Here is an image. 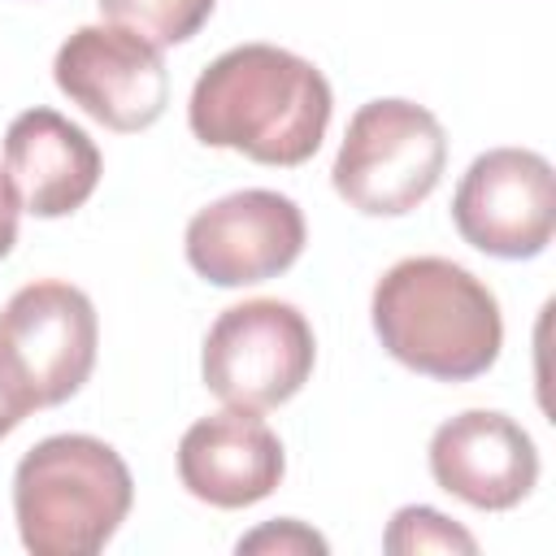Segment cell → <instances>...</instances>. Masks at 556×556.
Wrapping results in <instances>:
<instances>
[{"instance_id":"30bf717a","label":"cell","mask_w":556,"mask_h":556,"mask_svg":"<svg viewBox=\"0 0 556 556\" xmlns=\"http://www.w3.org/2000/svg\"><path fill=\"white\" fill-rule=\"evenodd\" d=\"M430 478L482 513L517 508L539 482L534 439L495 408H469L447 417L430 434Z\"/></svg>"},{"instance_id":"8992f818","label":"cell","mask_w":556,"mask_h":556,"mask_svg":"<svg viewBox=\"0 0 556 556\" xmlns=\"http://www.w3.org/2000/svg\"><path fill=\"white\" fill-rule=\"evenodd\" d=\"M460 239L500 261H530L556 230V178L543 152L491 148L469 161L452 195Z\"/></svg>"},{"instance_id":"7c38bea8","label":"cell","mask_w":556,"mask_h":556,"mask_svg":"<svg viewBox=\"0 0 556 556\" xmlns=\"http://www.w3.org/2000/svg\"><path fill=\"white\" fill-rule=\"evenodd\" d=\"M4 169L26 213L70 217L100 182V148L56 109H26L4 130Z\"/></svg>"},{"instance_id":"ba28073f","label":"cell","mask_w":556,"mask_h":556,"mask_svg":"<svg viewBox=\"0 0 556 556\" xmlns=\"http://www.w3.org/2000/svg\"><path fill=\"white\" fill-rule=\"evenodd\" d=\"M304 213L291 195L248 187L187 222V261L213 287H252L287 274L304 252Z\"/></svg>"},{"instance_id":"8fae6325","label":"cell","mask_w":556,"mask_h":556,"mask_svg":"<svg viewBox=\"0 0 556 556\" xmlns=\"http://www.w3.org/2000/svg\"><path fill=\"white\" fill-rule=\"evenodd\" d=\"M287 473L278 434L248 408H222L187 426L178 439V482L213 508H248Z\"/></svg>"},{"instance_id":"3957f363","label":"cell","mask_w":556,"mask_h":556,"mask_svg":"<svg viewBox=\"0 0 556 556\" xmlns=\"http://www.w3.org/2000/svg\"><path fill=\"white\" fill-rule=\"evenodd\" d=\"M135 504L117 447L96 434H48L13 469V517L35 556L100 552Z\"/></svg>"},{"instance_id":"7a4b0ae2","label":"cell","mask_w":556,"mask_h":556,"mask_svg":"<svg viewBox=\"0 0 556 556\" xmlns=\"http://www.w3.org/2000/svg\"><path fill=\"white\" fill-rule=\"evenodd\" d=\"M369 317L400 365L439 382L482 378L504 348L495 291L447 256L395 261L374 287Z\"/></svg>"},{"instance_id":"277c9868","label":"cell","mask_w":556,"mask_h":556,"mask_svg":"<svg viewBox=\"0 0 556 556\" xmlns=\"http://www.w3.org/2000/svg\"><path fill=\"white\" fill-rule=\"evenodd\" d=\"M447 135L426 104L387 96L352 113L330 165L339 200L365 217H404L439 187Z\"/></svg>"},{"instance_id":"5bb4252c","label":"cell","mask_w":556,"mask_h":556,"mask_svg":"<svg viewBox=\"0 0 556 556\" xmlns=\"http://www.w3.org/2000/svg\"><path fill=\"white\" fill-rule=\"evenodd\" d=\"M382 547L391 556H413V552H465V556H473L478 539L465 526H456L452 517H443L439 508L408 504L391 517V526L382 534Z\"/></svg>"},{"instance_id":"2e32d148","label":"cell","mask_w":556,"mask_h":556,"mask_svg":"<svg viewBox=\"0 0 556 556\" xmlns=\"http://www.w3.org/2000/svg\"><path fill=\"white\" fill-rule=\"evenodd\" d=\"M35 408H39V400H35V391H30L26 374H22V365H17V361L9 356V348L0 343V439H4L9 430H17Z\"/></svg>"},{"instance_id":"e0dca14e","label":"cell","mask_w":556,"mask_h":556,"mask_svg":"<svg viewBox=\"0 0 556 556\" xmlns=\"http://www.w3.org/2000/svg\"><path fill=\"white\" fill-rule=\"evenodd\" d=\"M17 217H22V195H17L13 178H9V169H0V261L17 243Z\"/></svg>"},{"instance_id":"52a82bcc","label":"cell","mask_w":556,"mask_h":556,"mask_svg":"<svg viewBox=\"0 0 556 556\" xmlns=\"http://www.w3.org/2000/svg\"><path fill=\"white\" fill-rule=\"evenodd\" d=\"M52 78L70 104L117 135L148 130L169 104V70L161 48L113 22L78 26L56 48Z\"/></svg>"},{"instance_id":"6da1fadb","label":"cell","mask_w":556,"mask_h":556,"mask_svg":"<svg viewBox=\"0 0 556 556\" xmlns=\"http://www.w3.org/2000/svg\"><path fill=\"white\" fill-rule=\"evenodd\" d=\"M326 74L274 43H239L208 61L187 100L191 135L261 165H304L330 126Z\"/></svg>"},{"instance_id":"9a60e30c","label":"cell","mask_w":556,"mask_h":556,"mask_svg":"<svg viewBox=\"0 0 556 556\" xmlns=\"http://www.w3.org/2000/svg\"><path fill=\"white\" fill-rule=\"evenodd\" d=\"M239 552H278V556H300V552H326V539L317 530H308L304 521L295 517H282V521H269L252 534L239 539Z\"/></svg>"},{"instance_id":"4fadbf2b","label":"cell","mask_w":556,"mask_h":556,"mask_svg":"<svg viewBox=\"0 0 556 556\" xmlns=\"http://www.w3.org/2000/svg\"><path fill=\"white\" fill-rule=\"evenodd\" d=\"M104 22L135 30L152 48H174L200 35L217 0H96Z\"/></svg>"},{"instance_id":"5b68a950","label":"cell","mask_w":556,"mask_h":556,"mask_svg":"<svg viewBox=\"0 0 556 556\" xmlns=\"http://www.w3.org/2000/svg\"><path fill=\"white\" fill-rule=\"evenodd\" d=\"M317 339L287 300H243L217 313L204 334L200 374L226 408L265 413L287 404L313 374Z\"/></svg>"},{"instance_id":"9c48e42d","label":"cell","mask_w":556,"mask_h":556,"mask_svg":"<svg viewBox=\"0 0 556 556\" xmlns=\"http://www.w3.org/2000/svg\"><path fill=\"white\" fill-rule=\"evenodd\" d=\"M0 343L22 365L39 408L65 404L96 369L100 321L83 287L61 278L26 282L0 308Z\"/></svg>"}]
</instances>
